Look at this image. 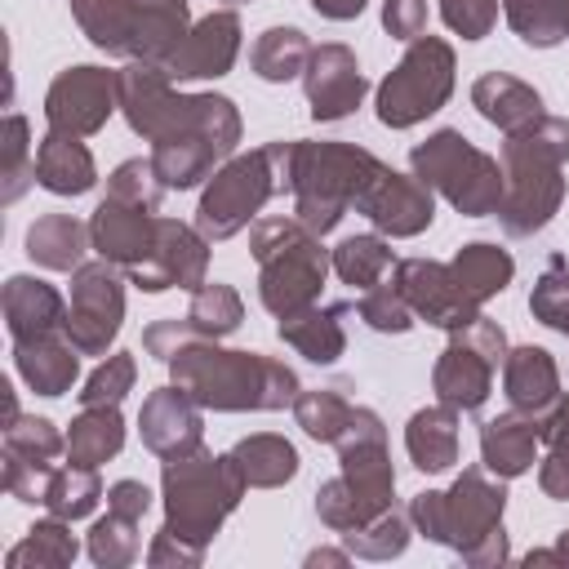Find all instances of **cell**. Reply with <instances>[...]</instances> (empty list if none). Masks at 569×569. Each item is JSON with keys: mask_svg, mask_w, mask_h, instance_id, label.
I'll use <instances>...</instances> for the list:
<instances>
[{"mask_svg": "<svg viewBox=\"0 0 569 569\" xmlns=\"http://www.w3.org/2000/svg\"><path fill=\"white\" fill-rule=\"evenodd\" d=\"M173 382L204 409H280L298 400L293 369L258 351H222L213 338H191L173 360Z\"/></svg>", "mask_w": 569, "mask_h": 569, "instance_id": "1", "label": "cell"}, {"mask_svg": "<svg viewBox=\"0 0 569 569\" xmlns=\"http://www.w3.org/2000/svg\"><path fill=\"white\" fill-rule=\"evenodd\" d=\"M569 160V120L542 116L533 129L511 133L502 147V204L498 218L511 236H533L551 222L565 196L560 164Z\"/></svg>", "mask_w": 569, "mask_h": 569, "instance_id": "2", "label": "cell"}, {"mask_svg": "<svg viewBox=\"0 0 569 569\" xmlns=\"http://www.w3.org/2000/svg\"><path fill=\"white\" fill-rule=\"evenodd\" d=\"M253 258L262 267L258 293L271 316H293L316 302L325 271L333 267L320 249V236L307 231L298 218H262L253 227Z\"/></svg>", "mask_w": 569, "mask_h": 569, "instance_id": "3", "label": "cell"}, {"mask_svg": "<svg viewBox=\"0 0 569 569\" xmlns=\"http://www.w3.org/2000/svg\"><path fill=\"white\" fill-rule=\"evenodd\" d=\"M382 160H373L365 147L347 142H298L293 156V218L325 236L338 227L347 204L365 191V182L378 173Z\"/></svg>", "mask_w": 569, "mask_h": 569, "instance_id": "4", "label": "cell"}, {"mask_svg": "<svg viewBox=\"0 0 569 569\" xmlns=\"http://www.w3.org/2000/svg\"><path fill=\"white\" fill-rule=\"evenodd\" d=\"M240 493H244V476L231 453L213 458V453L196 449V453L169 458L164 462V502H169L164 529L204 547L218 533L222 516L240 502Z\"/></svg>", "mask_w": 569, "mask_h": 569, "instance_id": "5", "label": "cell"}, {"mask_svg": "<svg viewBox=\"0 0 569 569\" xmlns=\"http://www.w3.org/2000/svg\"><path fill=\"white\" fill-rule=\"evenodd\" d=\"M413 173L436 187L458 213L467 218H485L502 204V169L493 156H485L480 147H471L462 133L440 129L431 133L422 147H413Z\"/></svg>", "mask_w": 569, "mask_h": 569, "instance_id": "6", "label": "cell"}, {"mask_svg": "<svg viewBox=\"0 0 569 569\" xmlns=\"http://www.w3.org/2000/svg\"><path fill=\"white\" fill-rule=\"evenodd\" d=\"M71 13L98 49L156 67H164L178 40L187 36V18L142 0H71Z\"/></svg>", "mask_w": 569, "mask_h": 569, "instance_id": "7", "label": "cell"}, {"mask_svg": "<svg viewBox=\"0 0 569 569\" xmlns=\"http://www.w3.org/2000/svg\"><path fill=\"white\" fill-rule=\"evenodd\" d=\"M453 89V49L436 36L409 40L400 67L378 89V120L391 129H409L445 107Z\"/></svg>", "mask_w": 569, "mask_h": 569, "instance_id": "8", "label": "cell"}, {"mask_svg": "<svg viewBox=\"0 0 569 569\" xmlns=\"http://www.w3.org/2000/svg\"><path fill=\"white\" fill-rule=\"evenodd\" d=\"M502 498L507 493L498 485H489L480 471H462L449 493H418L409 516L418 520V529L427 538L467 551L480 538H489L493 529H502Z\"/></svg>", "mask_w": 569, "mask_h": 569, "instance_id": "9", "label": "cell"}, {"mask_svg": "<svg viewBox=\"0 0 569 569\" xmlns=\"http://www.w3.org/2000/svg\"><path fill=\"white\" fill-rule=\"evenodd\" d=\"M271 196H280V173L271 164V151H249V156H236L231 164H222L213 178H209V191L200 196V209H196V227L204 240H227L236 236Z\"/></svg>", "mask_w": 569, "mask_h": 569, "instance_id": "10", "label": "cell"}, {"mask_svg": "<svg viewBox=\"0 0 569 569\" xmlns=\"http://www.w3.org/2000/svg\"><path fill=\"white\" fill-rule=\"evenodd\" d=\"M124 320V289L116 276V262H80L71 271V307H67V342L80 356H102L107 342L120 333Z\"/></svg>", "mask_w": 569, "mask_h": 569, "instance_id": "11", "label": "cell"}, {"mask_svg": "<svg viewBox=\"0 0 569 569\" xmlns=\"http://www.w3.org/2000/svg\"><path fill=\"white\" fill-rule=\"evenodd\" d=\"M111 107H120V89H116V71H102V67H67L44 93L49 129L76 133V138L98 133Z\"/></svg>", "mask_w": 569, "mask_h": 569, "instance_id": "12", "label": "cell"}, {"mask_svg": "<svg viewBox=\"0 0 569 569\" xmlns=\"http://www.w3.org/2000/svg\"><path fill=\"white\" fill-rule=\"evenodd\" d=\"M62 449L67 436H58L49 418H13L4 427V489L18 502H40Z\"/></svg>", "mask_w": 569, "mask_h": 569, "instance_id": "13", "label": "cell"}, {"mask_svg": "<svg viewBox=\"0 0 569 569\" xmlns=\"http://www.w3.org/2000/svg\"><path fill=\"white\" fill-rule=\"evenodd\" d=\"M204 262H209V249H204V236H196L191 227L173 222V218H160L156 222V244L151 253L129 271V280L147 293H160V289H200L204 284Z\"/></svg>", "mask_w": 569, "mask_h": 569, "instance_id": "14", "label": "cell"}, {"mask_svg": "<svg viewBox=\"0 0 569 569\" xmlns=\"http://www.w3.org/2000/svg\"><path fill=\"white\" fill-rule=\"evenodd\" d=\"M356 209L387 236H418L422 227H431V213H436L431 187L418 173L409 178L387 164H378V173L365 182V191L356 196Z\"/></svg>", "mask_w": 569, "mask_h": 569, "instance_id": "15", "label": "cell"}, {"mask_svg": "<svg viewBox=\"0 0 569 569\" xmlns=\"http://www.w3.org/2000/svg\"><path fill=\"white\" fill-rule=\"evenodd\" d=\"M396 289L405 293L413 316H422L427 325H440V329H462V325H471L480 316V307L458 289V280H453V271L445 262L405 258L396 267Z\"/></svg>", "mask_w": 569, "mask_h": 569, "instance_id": "16", "label": "cell"}, {"mask_svg": "<svg viewBox=\"0 0 569 569\" xmlns=\"http://www.w3.org/2000/svg\"><path fill=\"white\" fill-rule=\"evenodd\" d=\"M302 84H307V102H311L316 120H342L365 98V76H360V62H356V53L347 44L311 49Z\"/></svg>", "mask_w": 569, "mask_h": 569, "instance_id": "17", "label": "cell"}, {"mask_svg": "<svg viewBox=\"0 0 569 569\" xmlns=\"http://www.w3.org/2000/svg\"><path fill=\"white\" fill-rule=\"evenodd\" d=\"M156 222H160L156 209L133 204V200H120V196H107V200L93 209L89 236H93V249H98L107 262L133 271V267L151 253V244H156Z\"/></svg>", "mask_w": 569, "mask_h": 569, "instance_id": "18", "label": "cell"}, {"mask_svg": "<svg viewBox=\"0 0 569 569\" xmlns=\"http://www.w3.org/2000/svg\"><path fill=\"white\" fill-rule=\"evenodd\" d=\"M240 53V18L231 9H218L209 18H200L182 40L178 49L169 53L164 71L173 80H200V76H227L231 62Z\"/></svg>", "mask_w": 569, "mask_h": 569, "instance_id": "19", "label": "cell"}, {"mask_svg": "<svg viewBox=\"0 0 569 569\" xmlns=\"http://www.w3.org/2000/svg\"><path fill=\"white\" fill-rule=\"evenodd\" d=\"M142 445L151 453H160L164 462L200 449V409L178 382L147 396V405H142Z\"/></svg>", "mask_w": 569, "mask_h": 569, "instance_id": "20", "label": "cell"}, {"mask_svg": "<svg viewBox=\"0 0 569 569\" xmlns=\"http://www.w3.org/2000/svg\"><path fill=\"white\" fill-rule=\"evenodd\" d=\"M498 360H489L480 347H471L462 333H453V342L445 347L440 365H436V396L449 409H480L489 400V382H493Z\"/></svg>", "mask_w": 569, "mask_h": 569, "instance_id": "21", "label": "cell"}, {"mask_svg": "<svg viewBox=\"0 0 569 569\" xmlns=\"http://www.w3.org/2000/svg\"><path fill=\"white\" fill-rule=\"evenodd\" d=\"M4 320L13 342H31V338H49L67 325V307L62 293L36 276H9L4 284Z\"/></svg>", "mask_w": 569, "mask_h": 569, "instance_id": "22", "label": "cell"}, {"mask_svg": "<svg viewBox=\"0 0 569 569\" xmlns=\"http://www.w3.org/2000/svg\"><path fill=\"white\" fill-rule=\"evenodd\" d=\"M502 387L511 409L542 418L556 400H560V378H556V360L542 347H516L502 360Z\"/></svg>", "mask_w": 569, "mask_h": 569, "instance_id": "23", "label": "cell"}, {"mask_svg": "<svg viewBox=\"0 0 569 569\" xmlns=\"http://www.w3.org/2000/svg\"><path fill=\"white\" fill-rule=\"evenodd\" d=\"M471 102H476L480 116H485L489 124H498L507 138H511V133H525V129H533V124L542 120V98H538L525 80H516V76H507V71L480 76V80L471 84Z\"/></svg>", "mask_w": 569, "mask_h": 569, "instance_id": "24", "label": "cell"}, {"mask_svg": "<svg viewBox=\"0 0 569 569\" xmlns=\"http://www.w3.org/2000/svg\"><path fill=\"white\" fill-rule=\"evenodd\" d=\"M31 160H36V182L44 187V191H53V196H80V191H89L93 187V156H89V147L76 138V133H58V129H49L44 138H40V147L31 151Z\"/></svg>", "mask_w": 569, "mask_h": 569, "instance_id": "25", "label": "cell"}, {"mask_svg": "<svg viewBox=\"0 0 569 569\" xmlns=\"http://www.w3.org/2000/svg\"><path fill=\"white\" fill-rule=\"evenodd\" d=\"M80 351L67 342V338H58V333H49V338H31V342H13V365H18V373L31 382V391H40V396H62V391H71V382H76V373H80V360H76Z\"/></svg>", "mask_w": 569, "mask_h": 569, "instance_id": "26", "label": "cell"}, {"mask_svg": "<svg viewBox=\"0 0 569 569\" xmlns=\"http://www.w3.org/2000/svg\"><path fill=\"white\" fill-rule=\"evenodd\" d=\"M533 449H538V418H520L516 413H502L493 422H485L480 431V458L493 476H520L533 467Z\"/></svg>", "mask_w": 569, "mask_h": 569, "instance_id": "27", "label": "cell"}, {"mask_svg": "<svg viewBox=\"0 0 569 569\" xmlns=\"http://www.w3.org/2000/svg\"><path fill=\"white\" fill-rule=\"evenodd\" d=\"M89 240L93 236H89V227L80 218H71V213H44L27 231V253H31V262H40L49 271H76L80 258H84V249H89Z\"/></svg>", "mask_w": 569, "mask_h": 569, "instance_id": "28", "label": "cell"}, {"mask_svg": "<svg viewBox=\"0 0 569 569\" xmlns=\"http://www.w3.org/2000/svg\"><path fill=\"white\" fill-rule=\"evenodd\" d=\"M405 445H409L413 467H422V471H445V467H453V462H458V409H449V405L418 409V413L409 418Z\"/></svg>", "mask_w": 569, "mask_h": 569, "instance_id": "29", "label": "cell"}, {"mask_svg": "<svg viewBox=\"0 0 569 569\" xmlns=\"http://www.w3.org/2000/svg\"><path fill=\"white\" fill-rule=\"evenodd\" d=\"M218 156H222V151H218L209 138H200V133H173V138H160V142H156L151 169H156V178H160L164 187L187 191V187H196L200 178H209V169H213Z\"/></svg>", "mask_w": 569, "mask_h": 569, "instance_id": "30", "label": "cell"}, {"mask_svg": "<svg viewBox=\"0 0 569 569\" xmlns=\"http://www.w3.org/2000/svg\"><path fill=\"white\" fill-rule=\"evenodd\" d=\"M449 271H453L458 289L480 307L485 298H493V293H502V289L511 284L516 262H511V253H507V249L476 240V244H462V253L449 262Z\"/></svg>", "mask_w": 569, "mask_h": 569, "instance_id": "31", "label": "cell"}, {"mask_svg": "<svg viewBox=\"0 0 569 569\" xmlns=\"http://www.w3.org/2000/svg\"><path fill=\"white\" fill-rule=\"evenodd\" d=\"M124 445V422L116 413V405H93L80 409V418L67 431V458L76 467H98L107 458H116Z\"/></svg>", "mask_w": 569, "mask_h": 569, "instance_id": "32", "label": "cell"}, {"mask_svg": "<svg viewBox=\"0 0 569 569\" xmlns=\"http://www.w3.org/2000/svg\"><path fill=\"white\" fill-rule=\"evenodd\" d=\"M338 316H342V307H333V311L302 307V311H293V316H280V338H284L289 347H298L307 360L333 365V360L342 356V342H347Z\"/></svg>", "mask_w": 569, "mask_h": 569, "instance_id": "33", "label": "cell"}, {"mask_svg": "<svg viewBox=\"0 0 569 569\" xmlns=\"http://www.w3.org/2000/svg\"><path fill=\"white\" fill-rule=\"evenodd\" d=\"M307 58H311V44H307V36H302L298 27H271V31H262V36L253 40V49H249L253 71H258L262 80H271V84L302 76V71H307Z\"/></svg>", "mask_w": 569, "mask_h": 569, "instance_id": "34", "label": "cell"}, {"mask_svg": "<svg viewBox=\"0 0 569 569\" xmlns=\"http://www.w3.org/2000/svg\"><path fill=\"white\" fill-rule=\"evenodd\" d=\"M231 458H236L244 485H262V489L284 485L298 471V453L284 436H249L231 449Z\"/></svg>", "mask_w": 569, "mask_h": 569, "instance_id": "35", "label": "cell"}, {"mask_svg": "<svg viewBox=\"0 0 569 569\" xmlns=\"http://www.w3.org/2000/svg\"><path fill=\"white\" fill-rule=\"evenodd\" d=\"M98 498H102L98 471L71 462V467H53L40 507H49V516H58V520H80V516H89L98 507Z\"/></svg>", "mask_w": 569, "mask_h": 569, "instance_id": "36", "label": "cell"}, {"mask_svg": "<svg viewBox=\"0 0 569 569\" xmlns=\"http://www.w3.org/2000/svg\"><path fill=\"white\" fill-rule=\"evenodd\" d=\"M333 271L351 284V289H373L382 284V271L391 267V249L378 240V236H347L338 249H333Z\"/></svg>", "mask_w": 569, "mask_h": 569, "instance_id": "37", "label": "cell"}, {"mask_svg": "<svg viewBox=\"0 0 569 569\" xmlns=\"http://www.w3.org/2000/svg\"><path fill=\"white\" fill-rule=\"evenodd\" d=\"M76 560V538H71V529H67V520H44V525H36L13 551H9V569H27V565H36V569H62V565H71Z\"/></svg>", "mask_w": 569, "mask_h": 569, "instance_id": "38", "label": "cell"}, {"mask_svg": "<svg viewBox=\"0 0 569 569\" xmlns=\"http://www.w3.org/2000/svg\"><path fill=\"white\" fill-rule=\"evenodd\" d=\"M187 325H191L200 338H222V333H231V329L240 325V298H236V289L204 280V284L196 289L191 307H187Z\"/></svg>", "mask_w": 569, "mask_h": 569, "instance_id": "39", "label": "cell"}, {"mask_svg": "<svg viewBox=\"0 0 569 569\" xmlns=\"http://www.w3.org/2000/svg\"><path fill=\"white\" fill-rule=\"evenodd\" d=\"M293 413L302 422V431L311 440H325V445H338L347 422H351V405L338 396V391H302L293 400Z\"/></svg>", "mask_w": 569, "mask_h": 569, "instance_id": "40", "label": "cell"}, {"mask_svg": "<svg viewBox=\"0 0 569 569\" xmlns=\"http://www.w3.org/2000/svg\"><path fill=\"white\" fill-rule=\"evenodd\" d=\"M342 538H347L351 551H360V556H369V560H387V556H400V551H405V542H409V520L387 507V511H378L369 525H360V529H351V533H342Z\"/></svg>", "mask_w": 569, "mask_h": 569, "instance_id": "41", "label": "cell"}, {"mask_svg": "<svg viewBox=\"0 0 569 569\" xmlns=\"http://www.w3.org/2000/svg\"><path fill=\"white\" fill-rule=\"evenodd\" d=\"M138 520L120 516V511H107L93 529H89V556L93 565H129L138 556Z\"/></svg>", "mask_w": 569, "mask_h": 569, "instance_id": "42", "label": "cell"}, {"mask_svg": "<svg viewBox=\"0 0 569 569\" xmlns=\"http://www.w3.org/2000/svg\"><path fill=\"white\" fill-rule=\"evenodd\" d=\"M502 13H507V22L516 27V36H520L525 44H533V49H551V44L565 40L551 0H502Z\"/></svg>", "mask_w": 569, "mask_h": 569, "instance_id": "43", "label": "cell"}, {"mask_svg": "<svg viewBox=\"0 0 569 569\" xmlns=\"http://www.w3.org/2000/svg\"><path fill=\"white\" fill-rule=\"evenodd\" d=\"M129 387H133V356H129V351H116V356H107V360L89 373V382H84V391H80V409L120 405Z\"/></svg>", "mask_w": 569, "mask_h": 569, "instance_id": "44", "label": "cell"}, {"mask_svg": "<svg viewBox=\"0 0 569 569\" xmlns=\"http://www.w3.org/2000/svg\"><path fill=\"white\" fill-rule=\"evenodd\" d=\"M27 120L18 111H9L4 120V160H0V173H4V200H18L22 187L36 178V160H27Z\"/></svg>", "mask_w": 569, "mask_h": 569, "instance_id": "45", "label": "cell"}, {"mask_svg": "<svg viewBox=\"0 0 569 569\" xmlns=\"http://www.w3.org/2000/svg\"><path fill=\"white\" fill-rule=\"evenodd\" d=\"M360 320H369L373 329H382V333H405L409 325H413V307L405 302V293L396 289V284H373V289H365V298H360Z\"/></svg>", "mask_w": 569, "mask_h": 569, "instance_id": "46", "label": "cell"}, {"mask_svg": "<svg viewBox=\"0 0 569 569\" xmlns=\"http://www.w3.org/2000/svg\"><path fill=\"white\" fill-rule=\"evenodd\" d=\"M529 311H533L542 325L569 333V267H565V262H551V271L533 284Z\"/></svg>", "mask_w": 569, "mask_h": 569, "instance_id": "47", "label": "cell"}, {"mask_svg": "<svg viewBox=\"0 0 569 569\" xmlns=\"http://www.w3.org/2000/svg\"><path fill=\"white\" fill-rule=\"evenodd\" d=\"M440 18L462 36V40H480L493 31L498 22V0H440Z\"/></svg>", "mask_w": 569, "mask_h": 569, "instance_id": "48", "label": "cell"}, {"mask_svg": "<svg viewBox=\"0 0 569 569\" xmlns=\"http://www.w3.org/2000/svg\"><path fill=\"white\" fill-rule=\"evenodd\" d=\"M382 27L396 40H418L427 36V0H387L382 4Z\"/></svg>", "mask_w": 569, "mask_h": 569, "instance_id": "49", "label": "cell"}, {"mask_svg": "<svg viewBox=\"0 0 569 569\" xmlns=\"http://www.w3.org/2000/svg\"><path fill=\"white\" fill-rule=\"evenodd\" d=\"M538 485H542V493L556 498V502L569 498V445H551V449H547V458H542V467H538Z\"/></svg>", "mask_w": 569, "mask_h": 569, "instance_id": "50", "label": "cell"}, {"mask_svg": "<svg viewBox=\"0 0 569 569\" xmlns=\"http://www.w3.org/2000/svg\"><path fill=\"white\" fill-rule=\"evenodd\" d=\"M147 507H151V489L138 485V480H116V485L107 489V511H120V516H129V520H142Z\"/></svg>", "mask_w": 569, "mask_h": 569, "instance_id": "51", "label": "cell"}, {"mask_svg": "<svg viewBox=\"0 0 569 569\" xmlns=\"http://www.w3.org/2000/svg\"><path fill=\"white\" fill-rule=\"evenodd\" d=\"M311 4H316V13H325L333 22H347V18H356L365 9V0H311Z\"/></svg>", "mask_w": 569, "mask_h": 569, "instance_id": "52", "label": "cell"}, {"mask_svg": "<svg viewBox=\"0 0 569 569\" xmlns=\"http://www.w3.org/2000/svg\"><path fill=\"white\" fill-rule=\"evenodd\" d=\"M551 9H556V22H560V31L569 36V0H551Z\"/></svg>", "mask_w": 569, "mask_h": 569, "instance_id": "53", "label": "cell"}, {"mask_svg": "<svg viewBox=\"0 0 569 569\" xmlns=\"http://www.w3.org/2000/svg\"><path fill=\"white\" fill-rule=\"evenodd\" d=\"M556 560H569V533L560 538V547H556Z\"/></svg>", "mask_w": 569, "mask_h": 569, "instance_id": "54", "label": "cell"}]
</instances>
